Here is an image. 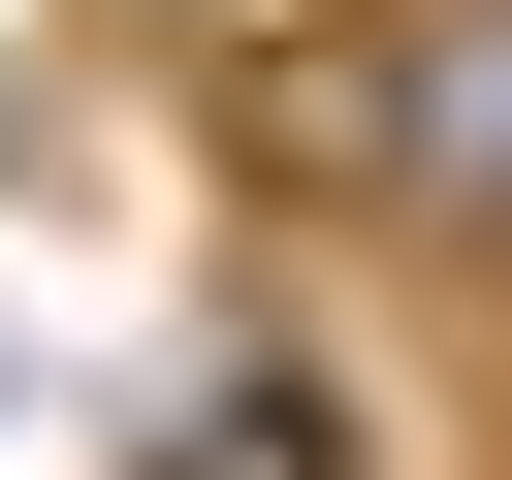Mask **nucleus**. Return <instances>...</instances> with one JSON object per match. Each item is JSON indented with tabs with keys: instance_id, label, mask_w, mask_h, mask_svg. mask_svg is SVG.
<instances>
[{
	"instance_id": "f257e3e1",
	"label": "nucleus",
	"mask_w": 512,
	"mask_h": 480,
	"mask_svg": "<svg viewBox=\"0 0 512 480\" xmlns=\"http://www.w3.org/2000/svg\"><path fill=\"white\" fill-rule=\"evenodd\" d=\"M448 160H512V32H448Z\"/></svg>"
}]
</instances>
